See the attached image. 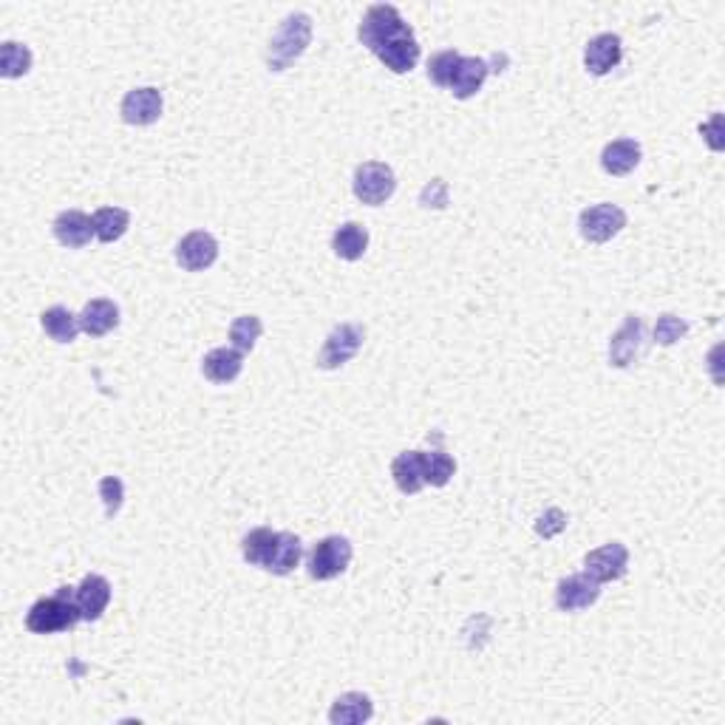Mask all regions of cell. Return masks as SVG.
<instances>
[{
    "label": "cell",
    "mask_w": 725,
    "mask_h": 725,
    "mask_svg": "<svg viewBox=\"0 0 725 725\" xmlns=\"http://www.w3.org/2000/svg\"><path fill=\"white\" fill-rule=\"evenodd\" d=\"M360 40L394 74H408L420 60V43L414 37V29L391 3L371 6L360 23Z\"/></svg>",
    "instance_id": "obj_1"
},
{
    "label": "cell",
    "mask_w": 725,
    "mask_h": 725,
    "mask_svg": "<svg viewBox=\"0 0 725 725\" xmlns=\"http://www.w3.org/2000/svg\"><path fill=\"white\" fill-rule=\"evenodd\" d=\"M83 621L80 607L74 601V590L71 587H60V590L34 601L32 609L26 612V629L34 635H54V632H66L71 626Z\"/></svg>",
    "instance_id": "obj_2"
},
{
    "label": "cell",
    "mask_w": 725,
    "mask_h": 725,
    "mask_svg": "<svg viewBox=\"0 0 725 725\" xmlns=\"http://www.w3.org/2000/svg\"><path fill=\"white\" fill-rule=\"evenodd\" d=\"M312 40V20L309 15L292 12L281 20L278 32L272 34L270 51H267V66L270 71H287L309 46Z\"/></svg>",
    "instance_id": "obj_3"
},
{
    "label": "cell",
    "mask_w": 725,
    "mask_h": 725,
    "mask_svg": "<svg viewBox=\"0 0 725 725\" xmlns=\"http://www.w3.org/2000/svg\"><path fill=\"white\" fill-rule=\"evenodd\" d=\"M352 556H355V550L346 536H326L312 547V553L306 558V570L315 581H332L346 573V567L352 564Z\"/></svg>",
    "instance_id": "obj_4"
},
{
    "label": "cell",
    "mask_w": 725,
    "mask_h": 725,
    "mask_svg": "<svg viewBox=\"0 0 725 725\" xmlns=\"http://www.w3.org/2000/svg\"><path fill=\"white\" fill-rule=\"evenodd\" d=\"M363 338H366V332L357 323H340V326H335L329 332V338L323 340V349L321 355H318V369L332 371L346 366L360 352Z\"/></svg>",
    "instance_id": "obj_5"
},
{
    "label": "cell",
    "mask_w": 725,
    "mask_h": 725,
    "mask_svg": "<svg viewBox=\"0 0 725 725\" xmlns=\"http://www.w3.org/2000/svg\"><path fill=\"white\" fill-rule=\"evenodd\" d=\"M352 187H355V196L360 202L377 207V204H386L394 196L397 179H394V170L383 165V162H363L355 170Z\"/></svg>",
    "instance_id": "obj_6"
},
{
    "label": "cell",
    "mask_w": 725,
    "mask_h": 725,
    "mask_svg": "<svg viewBox=\"0 0 725 725\" xmlns=\"http://www.w3.org/2000/svg\"><path fill=\"white\" fill-rule=\"evenodd\" d=\"M626 227V213L618 204H595L587 207L578 219V230L590 244H607L609 238H615Z\"/></svg>",
    "instance_id": "obj_7"
},
{
    "label": "cell",
    "mask_w": 725,
    "mask_h": 725,
    "mask_svg": "<svg viewBox=\"0 0 725 725\" xmlns=\"http://www.w3.org/2000/svg\"><path fill=\"white\" fill-rule=\"evenodd\" d=\"M216 258H219V241L204 230H193L176 244V264L187 272H204L216 264Z\"/></svg>",
    "instance_id": "obj_8"
},
{
    "label": "cell",
    "mask_w": 725,
    "mask_h": 725,
    "mask_svg": "<svg viewBox=\"0 0 725 725\" xmlns=\"http://www.w3.org/2000/svg\"><path fill=\"white\" fill-rule=\"evenodd\" d=\"M584 573L592 575L598 584H607V581H618L624 578L626 567H629V550H626L621 541H609L604 547L592 550L584 558Z\"/></svg>",
    "instance_id": "obj_9"
},
{
    "label": "cell",
    "mask_w": 725,
    "mask_h": 725,
    "mask_svg": "<svg viewBox=\"0 0 725 725\" xmlns=\"http://www.w3.org/2000/svg\"><path fill=\"white\" fill-rule=\"evenodd\" d=\"M601 598V584L587 573L567 575L556 587V607L561 612H581L590 609Z\"/></svg>",
    "instance_id": "obj_10"
},
{
    "label": "cell",
    "mask_w": 725,
    "mask_h": 725,
    "mask_svg": "<svg viewBox=\"0 0 725 725\" xmlns=\"http://www.w3.org/2000/svg\"><path fill=\"white\" fill-rule=\"evenodd\" d=\"M122 111V119L128 125H153L156 119L162 117V91L153 88V85H145V88H134L125 94V100L119 105Z\"/></svg>",
    "instance_id": "obj_11"
},
{
    "label": "cell",
    "mask_w": 725,
    "mask_h": 725,
    "mask_svg": "<svg viewBox=\"0 0 725 725\" xmlns=\"http://www.w3.org/2000/svg\"><path fill=\"white\" fill-rule=\"evenodd\" d=\"M643 349V321L638 315H626V323L618 329V335L609 340V363L615 369L632 366Z\"/></svg>",
    "instance_id": "obj_12"
},
{
    "label": "cell",
    "mask_w": 725,
    "mask_h": 725,
    "mask_svg": "<svg viewBox=\"0 0 725 725\" xmlns=\"http://www.w3.org/2000/svg\"><path fill=\"white\" fill-rule=\"evenodd\" d=\"M621 57H624L621 37L612 32H604L598 34V37H592L590 43H587V49H584V66L595 77H604V74H609L612 68L621 63Z\"/></svg>",
    "instance_id": "obj_13"
},
{
    "label": "cell",
    "mask_w": 725,
    "mask_h": 725,
    "mask_svg": "<svg viewBox=\"0 0 725 725\" xmlns=\"http://www.w3.org/2000/svg\"><path fill=\"white\" fill-rule=\"evenodd\" d=\"M74 601L80 607L83 621H88V624L91 621H100L102 612L111 604V584H108V578H102L97 573L85 575L83 581H80V587L74 590Z\"/></svg>",
    "instance_id": "obj_14"
},
{
    "label": "cell",
    "mask_w": 725,
    "mask_h": 725,
    "mask_svg": "<svg viewBox=\"0 0 725 725\" xmlns=\"http://www.w3.org/2000/svg\"><path fill=\"white\" fill-rule=\"evenodd\" d=\"M51 230H54V238L68 250H80L85 244H91V238H97L94 236V219L85 216L83 210H63L54 219Z\"/></svg>",
    "instance_id": "obj_15"
},
{
    "label": "cell",
    "mask_w": 725,
    "mask_h": 725,
    "mask_svg": "<svg viewBox=\"0 0 725 725\" xmlns=\"http://www.w3.org/2000/svg\"><path fill=\"white\" fill-rule=\"evenodd\" d=\"M391 476L405 496L420 493L425 488V451H403L391 462Z\"/></svg>",
    "instance_id": "obj_16"
},
{
    "label": "cell",
    "mask_w": 725,
    "mask_h": 725,
    "mask_svg": "<svg viewBox=\"0 0 725 725\" xmlns=\"http://www.w3.org/2000/svg\"><path fill=\"white\" fill-rule=\"evenodd\" d=\"M241 369H244V355H241L238 349H227V346L207 352L202 360L204 377H207L210 383H216V386L233 383L238 374H241Z\"/></svg>",
    "instance_id": "obj_17"
},
{
    "label": "cell",
    "mask_w": 725,
    "mask_h": 725,
    "mask_svg": "<svg viewBox=\"0 0 725 725\" xmlns=\"http://www.w3.org/2000/svg\"><path fill=\"white\" fill-rule=\"evenodd\" d=\"M119 326V309L114 301H108V298H94V301H88L83 306V312H80V329H83L85 335H91V338H102V335H108V332H114Z\"/></svg>",
    "instance_id": "obj_18"
},
{
    "label": "cell",
    "mask_w": 725,
    "mask_h": 725,
    "mask_svg": "<svg viewBox=\"0 0 725 725\" xmlns=\"http://www.w3.org/2000/svg\"><path fill=\"white\" fill-rule=\"evenodd\" d=\"M488 74H490L488 60H482V57H462L459 66H456L454 80H451L454 97H459V100H471L473 94L482 91V85L488 80Z\"/></svg>",
    "instance_id": "obj_19"
},
{
    "label": "cell",
    "mask_w": 725,
    "mask_h": 725,
    "mask_svg": "<svg viewBox=\"0 0 725 725\" xmlns=\"http://www.w3.org/2000/svg\"><path fill=\"white\" fill-rule=\"evenodd\" d=\"M371 717H374V706H371L369 694L363 692L340 694L332 711H329V723L332 725H360L369 723Z\"/></svg>",
    "instance_id": "obj_20"
},
{
    "label": "cell",
    "mask_w": 725,
    "mask_h": 725,
    "mask_svg": "<svg viewBox=\"0 0 725 725\" xmlns=\"http://www.w3.org/2000/svg\"><path fill=\"white\" fill-rule=\"evenodd\" d=\"M641 165V145L635 139H615L601 153V168L612 176H626Z\"/></svg>",
    "instance_id": "obj_21"
},
{
    "label": "cell",
    "mask_w": 725,
    "mask_h": 725,
    "mask_svg": "<svg viewBox=\"0 0 725 725\" xmlns=\"http://www.w3.org/2000/svg\"><path fill=\"white\" fill-rule=\"evenodd\" d=\"M332 250L343 261H360L366 255V250H369V233H366V227L357 224V221L340 224L338 230H335V236H332Z\"/></svg>",
    "instance_id": "obj_22"
},
{
    "label": "cell",
    "mask_w": 725,
    "mask_h": 725,
    "mask_svg": "<svg viewBox=\"0 0 725 725\" xmlns=\"http://www.w3.org/2000/svg\"><path fill=\"white\" fill-rule=\"evenodd\" d=\"M40 326L54 343H74L80 332V315H71L66 306H51L40 315Z\"/></svg>",
    "instance_id": "obj_23"
},
{
    "label": "cell",
    "mask_w": 725,
    "mask_h": 725,
    "mask_svg": "<svg viewBox=\"0 0 725 725\" xmlns=\"http://www.w3.org/2000/svg\"><path fill=\"white\" fill-rule=\"evenodd\" d=\"M301 556H304L301 539H298L295 533H278L275 550H272V556L264 570L272 575H289L298 564H301Z\"/></svg>",
    "instance_id": "obj_24"
},
{
    "label": "cell",
    "mask_w": 725,
    "mask_h": 725,
    "mask_svg": "<svg viewBox=\"0 0 725 725\" xmlns=\"http://www.w3.org/2000/svg\"><path fill=\"white\" fill-rule=\"evenodd\" d=\"M91 219H94V236L100 238L102 244L119 241L131 227V213L122 207H100Z\"/></svg>",
    "instance_id": "obj_25"
},
{
    "label": "cell",
    "mask_w": 725,
    "mask_h": 725,
    "mask_svg": "<svg viewBox=\"0 0 725 725\" xmlns=\"http://www.w3.org/2000/svg\"><path fill=\"white\" fill-rule=\"evenodd\" d=\"M275 541H278V530H270V527H255L250 530L244 541H241V553L244 558L253 564V567H267V561H270L272 550H275Z\"/></svg>",
    "instance_id": "obj_26"
},
{
    "label": "cell",
    "mask_w": 725,
    "mask_h": 725,
    "mask_svg": "<svg viewBox=\"0 0 725 725\" xmlns=\"http://www.w3.org/2000/svg\"><path fill=\"white\" fill-rule=\"evenodd\" d=\"M29 68H32V51H29V46L15 43V40H6L0 46V77L17 80V77L29 74Z\"/></svg>",
    "instance_id": "obj_27"
},
{
    "label": "cell",
    "mask_w": 725,
    "mask_h": 725,
    "mask_svg": "<svg viewBox=\"0 0 725 725\" xmlns=\"http://www.w3.org/2000/svg\"><path fill=\"white\" fill-rule=\"evenodd\" d=\"M261 332H264V323L261 318H255V315H241L233 321L230 326V340H233V349H238L241 355L244 352H253L255 343L261 338Z\"/></svg>",
    "instance_id": "obj_28"
},
{
    "label": "cell",
    "mask_w": 725,
    "mask_h": 725,
    "mask_svg": "<svg viewBox=\"0 0 725 725\" xmlns=\"http://www.w3.org/2000/svg\"><path fill=\"white\" fill-rule=\"evenodd\" d=\"M456 473V462L445 451H431L425 454V485H434L442 488L451 482V476Z\"/></svg>",
    "instance_id": "obj_29"
},
{
    "label": "cell",
    "mask_w": 725,
    "mask_h": 725,
    "mask_svg": "<svg viewBox=\"0 0 725 725\" xmlns=\"http://www.w3.org/2000/svg\"><path fill=\"white\" fill-rule=\"evenodd\" d=\"M459 60H462L459 51L454 49L437 51V54L428 60V77H431L437 85H442V88H451V80H454Z\"/></svg>",
    "instance_id": "obj_30"
},
{
    "label": "cell",
    "mask_w": 725,
    "mask_h": 725,
    "mask_svg": "<svg viewBox=\"0 0 725 725\" xmlns=\"http://www.w3.org/2000/svg\"><path fill=\"white\" fill-rule=\"evenodd\" d=\"M686 332H689V323L672 315V312L660 315L658 323H655V340L660 346H675L677 340L686 338Z\"/></svg>",
    "instance_id": "obj_31"
},
{
    "label": "cell",
    "mask_w": 725,
    "mask_h": 725,
    "mask_svg": "<svg viewBox=\"0 0 725 725\" xmlns=\"http://www.w3.org/2000/svg\"><path fill=\"white\" fill-rule=\"evenodd\" d=\"M100 496H102V505H105V513H108V519H114L119 513V507H122V499H125V485H122V479H119V476H105L100 482Z\"/></svg>",
    "instance_id": "obj_32"
},
{
    "label": "cell",
    "mask_w": 725,
    "mask_h": 725,
    "mask_svg": "<svg viewBox=\"0 0 725 725\" xmlns=\"http://www.w3.org/2000/svg\"><path fill=\"white\" fill-rule=\"evenodd\" d=\"M564 527H567V516H564V510L550 507V510H544V516H539V522H536V533L544 536V539H553V536H558Z\"/></svg>",
    "instance_id": "obj_33"
},
{
    "label": "cell",
    "mask_w": 725,
    "mask_h": 725,
    "mask_svg": "<svg viewBox=\"0 0 725 725\" xmlns=\"http://www.w3.org/2000/svg\"><path fill=\"white\" fill-rule=\"evenodd\" d=\"M700 134L709 139V145L714 148V151H720V148H723V139H720V136H723V117H720V114H714L711 122L700 125Z\"/></svg>",
    "instance_id": "obj_34"
}]
</instances>
